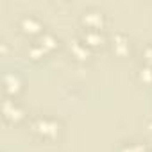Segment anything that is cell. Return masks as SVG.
Masks as SVG:
<instances>
[{
    "instance_id": "cell-1",
    "label": "cell",
    "mask_w": 152,
    "mask_h": 152,
    "mask_svg": "<svg viewBox=\"0 0 152 152\" xmlns=\"http://www.w3.org/2000/svg\"><path fill=\"white\" fill-rule=\"evenodd\" d=\"M32 129H34L38 134L45 136V138L56 136V134L59 132V125H57L54 120H50V118H38V120L34 122Z\"/></svg>"
},
{
    "instance_id": "cell-2",
    "label": "cell",
    "mask_w": 152,
    "mask_h": 152,
    "mask_svg": "<svg viewBox=\"0 0 152 152\" xmlns=\"http://www.w3.org/2000/svg\"><path fill=\"white\" fill-rule=\"evenodd\" d=\"M4 116L7 120H13V122H18L23 118V111L20 106H16L13 100H6L4 102Z\"/></svg>"
},
{
    "instance_id": "cell-3",
    "label": "cell",
    "mask_w": 152,
    "mask_h": 152,
    "mask_svg": "<svg viewBox=\"0 0 152 152\" xmlns=\"http://www.w3.org/2000/svg\"><path fill=\"white\" fill-rule=\"evenodd\" d=\"M4 86H6V91L7 93H16L22 86V81L16 73H6L4 77Z\"/></svg>"
},
{
    "instance_id": "cell-4",
    "label": "cell",
    "mask_w": 152,
    "mask_h": 152,
    "mask_svg": "<svg viewBox=\"0 0 152 152\" xmlns=\"http://www.w3.org/2000/svg\"><path fill=\"white\" fill-rule=\"evenodd\" d=\"M84 23L90 27V29H97V27H100V23H102V15L100 13H97V11H90V13H84Z\"/></svg>"
},
{
    "instance_id": "cell-5",
    "label": "cell",
    "mask_w": 152,
    "mask_h": 152,
    "mask_svg": "<svg viewBox=\"0 0 152 152\" xmlns=\"http://www.w3.org/2000/svg\"><path fill=\"white\" fill-rule=\"evenodd\" d=\"M22 27H23L25 31L34 32V31H39V22H38L36 18H32V16H25V18L22 20Z\"/></svg>"
},
{
    "instance_id": "cell-6",
    "label": "cell",
    "mask_w": 152,
    "mask_h": 152,
    "mask_svg": "<svg viewBox=\"0 0 152 152\" xmlns=\"http://www.w3.org/2000/svg\"><path fill=\"white\" fill-rule=\"evenodd\" d=\"M145 57H147V61L152 64V45H148V47L145 48Z\"/></svg>"
}]
</instances>
